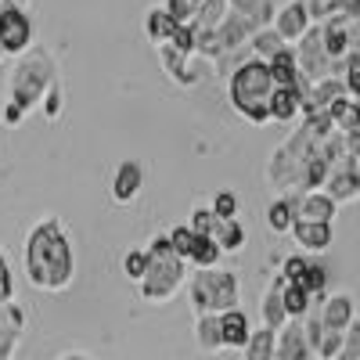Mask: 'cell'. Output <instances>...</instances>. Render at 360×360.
<instances>
[{"label": "cell", "instance_id": "obj_1", "mask_svg": "<svg viewBox=\"0 0 360 360\" xmlns=\"http://www.w3.org/2000/svg\"><path fill=\"white\" fill-rule=\"evenodd\" d=\"M25 278L40 292H65L76 278V256L58 217H44L25 238Z\"/></svg>", "mask_w": 360, "mask_h": 360}, {"label": "cell", "instance_id": "obj_2", "mask_svg": "<svg viewBox=\"0 0 360 360\" xmlns=\"http://www.w3.org/2000/svg\"><path fill=\"white\" fill-rule=\"evenodd\" d=\"M274 90H278V83H274V76H270V65L259 62V58L238 65L231 72V83H227L234 112L242 115L245 123H252V127H266L270 123L266 105H270V94H274Z\"/></svg>", "mask_w": 360, "mask_h": 360}, {"label": "cell", "instance_id": "obj_3", "mask_svg": "<svg viewBox=\"0 0 360 360\" xmlns=\"http://www.w3.org/2000/svg\"><path fill=\"white\" fill-rule=\"evenodd\" d=\"M54 83H58V62H54L51 47H44V44H33L25 54H18L11 65V76H8L11 101L22 105L25 112L37 108Z\"/></svg>", "mask_w": 360, "mask_h": 360}, {"label": "cell", "instance_id": "obj_4", "mask_svg": "<svg viewBox=\"0 0 360 360\" xmlns=\"http://www.w3.org/2000/svg\"><path fill=\"white\" fill-rule=\"evenodd\" d=\"M188 299L195 317L202 314H227L238 310V274L234 270H195V278L188 281Z\"/></svg>", "mask_w": 360, "mask_h": 360}, {"label": "cell", "instance_id": "obj_5", "mask_svg": "<svg viewBox=\"0 0 360 360\" xmlns=\"http://www.w3.org/2000/svg\"><path fill=\"white\" fill-rule=\"evenodd\" d=\"M184 281H188V259H180L173 249H166V252H152V266L137 281V288L144 303H169L184 288Z\"/></svg>", "mask_w": 360, "mask_h": 360}, {"label": "cell", "instance_id": "obj_6", "mask_svg": "<svg viewBox=\"0 0 360 360\" xmlns=\"http://www.w3.org/2000/svg\"><path fill=\"white\" fill-rule=\"evenodd\" d=\"M29 47H33V18L25 15V8L4 0L0 4V51L18 58Z\"/></svg>", "mask_w": 360, "mask_h": 360}, {"label": "cell", "instance_id": "obj_7", "mask_svg": "<svg viewBox=\"0 0 360 360\" xmlns=\"http://www.w3.org/2000/svg\"><path fill=\"white\" fill-rule=\"evenodd\" d=\"M144 188V166L137 159H123L112 173V202L115 205H130Z\"/></svg>", "mask_w": 360, "mask_h": 360}, {"label": "cell", "instance_id": "obj_8", "mask_svg": "<svg viewBox=\"0 0 360 360\" xmlns=\"http://www.w3.org/2000/svg\"><path fill=\"white\" fill-rule=\"evenodd\" d=\"M292 209H295V220H310V224H332L335 217V198L328 191H307V195H288Z\"/></svg>", "mask_w": 360, "mask_h": 360}, {"label": "cell", "instance_id": "obj_9", "mask_svg": "<svg viewBox=\"0 0 360 360\" xmlns=\"http://www.w3.org/2000/svg\"><path fill=\"white\" fill-rule=\"evenodd\" d=\"M274 33L285 44H299V40L310 33V11H307L303 0H295V4H288V8H281L274 15Z\"/></svg>", "mask_w": 360, "mask_h": 360}, {"label": "cell", "instance_id": "obj_10", "mask_svg": "<svg viewBox=\"0 0 360 360\" xmlns=\"http://www.w3.org/2000/svg\"><path fill=\"white\" fill-rule=\"evenodd\" d=\"M252 33H256L252 22L231 11V15L224 18V25L217 29V40H220V62H217V65H224V58H231L234 51H242V47L252 40Z\"/></svg>", "mask_w": 360, "mask_h": 360}, {"label": "cell", "instance_id": "obj_11", "mask_svg": "<svg viewBox=\"0 0 360 360\" xmlns=\"http://www.w3.org/2000/svg\"><path fill=\"white\" fill-rule=\"evenodd\" d=\"M191 58L188 51H180L176 44H162L159 47V65L166 69V76L176 83V86H195L198 83V72L191 69Z\"/></svg>", "mask_w": 360, "mask_h": 360}, {"label": "cell", "instance_id": "obj_12", "mask_svg": "<svg viewBox=\"0 0 360 360\" xmlns=\"http://www.w3.org/2000/svg\"><path fill=\"white\" fill-rule=\"evenodd\" d=\"M274 360H310V342H307V332H303V324H299V321H288L278 332Z\"/></svg>", "mask_w": 360, "mask_h": 360}, {"label": "cell", "instance_id": "obj_13", "mask_svg": "<svg viewBox=\"0 0 360 360\" xmlns=\"http://www.w3.org/2000/svg\"><path fill=\"white\" fill-rule=\"evenodd\" d=\"M285 278L278 274L274 281H270V288L263 292V328H270V332H281V328L288 324V314H285Z\"/></svg>", "mask_w": 360, "mask_h": 360}, {"label": "cell", "instance_id": "obj_14", "mask_svg": "<svg viewBox=\"0 0 360 360\" xmlns=\"http://www.w3.org/2000/svg\"><path fill=\"white\" fill-rule=\"evenodd\" d=\"M220 332H224V349H245L252 339V324H249L245 310L220 314Z\"/></svg>", "mask_w": 360, "mask_h": 360}, {"label": "cell", "instance_id": "obj_15", "mask_svg": "<svg viewBox=\"0 0 360 360\" xmlns=\"http://www.w3.org/2000/svg\"><path fill=\"white\" fill-rule=\"evenodd\" d=\"M292 238L299 242L303 252H324L332 245V224H310V220H295L292 224Z\"/></svg>", "mask_w": 360, "mask_h": 360}, {"label": "cell", "instance_id": "obj_16", "mask_svg": "<svg viewBox=\"0 0 360 360\" xmlns=\"http://www.w3.org/2000/svg\"><path fill=\"white\" fill-rule=\"evenodd\" d=\"M270 123H288V119H295L299 112H303V98H299L295 86H278L274 94H270Z\"/></svg>", "mask_w": 360, "mask_h": 360}, {"label": "cell", "instance_id": "obj_17", "mask_svg": "<svg viewBox=\"0 0 360 360\" xmlns=\"http://www.w3.org/2000/svg\"><path fill=\"white\" fill-rule=\"evenodd\" d=\"M324 328H332V332H346V328L353 324V299L349 295H332L324 299V307L317 310Z\"/></svg>", "mask_w": 360, "mask_h": 360}, {"label": "cell", "instance_id": "obj_18", "mask_svg": "<svg viewBox=\"0 0 360 360\" xmlns=\"http://www.w3.org/2000/svg\"><path fill=\"white\" fill-rule=\"evenodd\" d=\"M195 342H198L202 353H220V349H224L220 314H202V317H195Z\"/></svg>", "mask_w": 360, "mask_h": 360}, {"label": "cell", "instance_id": "obj_19", "mask_svg": "<svg viewBox=\"0 0 360 360\" xmlns=\"http://www.w3.org/2000/svg\"><path fill=\"white\" fill-rule=\"evenodd\" d=\"M227 15H231L227 0H202L191 25H195V33H198V37H205V33H217V29L224 25V18H227Z\"/></svg>", "mask_w": 360, "mask_h": 360}, {"label": "cell", "instance_id": "obj_20", "mask_svg": "<svg viewBox=\"0 0 360 360\" xmlns=\"http://www.w3.org/2000/svg\"><path fill=\"white\" fill-rule=\"evenodd\" d=\"M227 8L234 15H242L252 22V29H266V25H274V4L270 0H227Z\"/></svg>", "mask_w": 360, "mask_h": 360}, {"label": "cell", "instance_id": "obj_21", "mask_svg": "<svg viewBox=\"0 0 360 360\" xmlns=\"http://www.w3.org/2000/svg\"><path fill=\"white\" fill-rule=\"evenodd\" d=\"M328 119H332V127L339 134H356L360 130V101L342 94L332 108H328Z\"/></svg>", "mask_w": 360, "mask_h": 360}, {"label": "cell", "instance_id": "obj_22", "mask_svg": "<svg viewBox=\"0 0 360 360\" xmlns=\"http://www.w3.org/2000/svg\"><path fill=\"white\" fill-rule=\"evenodd\" d=\"M176 29H180V22H176V18H169L162 8H152V11L144 15V33H148V40H152L155 47L169 44Z\"/></svg>", "mask_w": 360, "mask_h": 360}, {"label": "cell", "instance_id": "obj_23", "mask_svg": "<svg viewBox=\"0 0 360 360\" xmlns=\"http://www.w3.org/2000/svg\"><path fill=\"white\" fill-rule=\"evenodd\" d=\"M270 76H274V83L278 86H295L299 83V65H295V51H288V47H281L274 58H270Z\"/></svg>", "mask_w": 360, "mask_h": 360}, {"label": "cell", "instance_id": "obj_24", "mask_svg": "<svg viewBox=\"0 0 360 360\" xmlns=\"http://www.w3.org/2000/svg\"><path fill=\"white\" fill-rule=\"evenodd\" d=\"M242 353H245V360H274V353H278V332H270V328H256L249 346Z\"/></svg>", "mask_w": 360, "mask_h": 360}, {"label": "cell", "instance_id": "obj_25", "mask_svg": "<svg viewBox=\"0 0 360 360\" xmlns=\"http://www.w3.org/2000/svg\"><path fill=\"white\" fill-rule=\"evenodd\" d=\"M292 224H295V209H292V198L288 195H281V198H274V202L266 205V227L274 231V234L292 231Z\"/></svg>", "mask_w": 360, "mask_h": 360}, {"label": "cell", "instance_id": "obj_26", "mask_svg": "<svg viewBox=\"0 0 360 360\" xmlns=\"http://www.w3.org/2000/svg\"><path fill=\"white\" fill-rule=\"evenodd\" d=\"M285 314H288V321H303L307 314H310V307H314V299H310V292L303 288V285H288L285 281Z\"/></svg>", "mask_w": 360, "mask_h": 360}, {"label": "cell", "instance_id": "obj_27", "mask_svg": "<svg viewBox=\"0 0 360 360\" xmlns=\"http://www.w3.org/2000/svg\"><path fill=\"white\" fill-rule=\"evenodd\" d=\"M213 238H217L220 252H238V249L245 245V227L238 224V217L234 220H220L217 231H213Z\"/></svg>", "mask_w": 360, "mask_h": 360}, {"label": "cell", "instance_id": "obj_28", "mask_svg": "<svg viewBox=\"0 0 360 360\" xmlns=\"http://www.w3.org/2000/svg\"><path fill=\"white\" fill-rule=\"evenodd\" d=\"M220 245H217V238H195V249L188 256V263H195V270H213L220 263Z\"/></svg>", "mask_w": 360, "mask_h": 360}, {"label": "cell", "instance_id": "obj_29", "mask_svg": "<svg viewBox=\"0 0 360 360\" xmlns=\"http://www.w3.org/2000/svg\"><path fill=\"white\" fill-rule=\"evenodd\" d=\"M252 54L259 58V62H270V58H274L281 47H285V40L274 33V25H266V29H256V33H252Z\"/></svg>", "mask_w": 360, "mask_h": 360}, {"label": "cell", "instance_id": "obj_30", "mask_svg": "<svg viewBox=\"0 0 360 360\" xmlns=\"http://www.w3.org/2000/svg\"><path fill=\"white\" fill-rule=\"evenodd\" d=\"M148 266H152V252H148V245H144V249H130V252L123 256V274H127L130 281H141V278L148 274Z\"/></svg>", "mask_w": 360, "mask_h": 360}, {"label": "cell", "instance_id": "obj_31", "mask_svg": "<svg viewBox=\"0 0 360 360\" xmlns=\"http://www.w3.org/2000/svg\"><path fill=\"white\" fill-rule=\"evenodd\" d=\"M217 224H220V217L213 213L209 205H198L195 213H191V220H188V227L198 234V238H213V231H217Z\"/></svg>", "mask_w": 360, "mask_h": 360}, {"label": "cell", "instance_id": "obj_32", "mask_svg": "<svg viewBox=\"0 0 360 360\" xmlns=\"http://www.w3.org/2000/svg\"><path fill=\"white\" fill-rule=\"evenodd\" d=\"M195 231L188 227V224H176L173 231H169V245H173V252L180 256V259H188L191 256V249H195Z\"/></svg>", "mask_w": 360, "mask_h": 360}, {"label": "cell", "instance_id": "obj_33", "mask_svg": "<svg viewBox=\"0 0 360 360\" xmlns=\"http://www.w3.org/2000/svg\"><path fill=\"white\" fill-rule=\"evenodd\" d=\"M159 8H162L169 18H176L180 25H191V22H195V11H198L195 0H162Z\"/></svg>", "mask_w": 360, "mask_h": 360}, {"label": "cell", "instance_id": "obj_34", "mask_svg": "<svg viewBox=\"0 0 360 360\" xmlns=\"http://www.w3.org/2000/svg\"><path fill=\"white\" fill-rule=\"evenodd\" d=\"M209 209H213L220 220H234V217H238V195L224 188V191L213 195V205H209Z\"/></svg>", "mask_w": 360, "mask_h": 360}, {"label": "cell", "instance_id": "obj_35", "mask_svg": "<svg viewBox=\"0 0 360 360\" xmlns=\"http://www.w3.org/2000/svg\"><path fill=\"white\" fill-rule=\"evenodd\" d=\"M307 270H310V259L307 256H288L285 263H281V278L288 281V285H299L307 278Z\"/></svg>", "mask_w": 360, "mask_h": 360}, {"label": "cell", "instance_id": "obj_36", "mask_svg": "<svg viewBox=\"0 0 360 360\" xmlns=\"http://www.w3.org/2000/svg\"><path fill=\"white\" fill-rule=\"evenodd\" d=\"M307 292H310V299H321L324 295V285H328V270L324 266H317V263H310V270H307V278L299 281Z\"/></svg>", "mask_w": 360, "mask_h": 360}, {"label": "cell", "instance_id": "obj_37", "mask_svg": "<svg viewBox=\"0 0 360 360\" xmlns=\"http://www.w3.org/2000/svg\"><path fill=\"white\" fill-rule=\"evenodd\" d=\"M339 360H360V324H356V321L346 328V335H342V353H339Z\"/></svg>", "mask_w": 360, "mask_h": 360}, {"label": "cell", "instance_id": "obj_38", "mask_svg": "<svg viewBox=\"0 0 360 360\" xmlns=\"http://www.w3.org/2000/svg\"><path fill=\"white\" fill-rule=\"evenodd\" d=\"M62 108H65V90H62V83H54L47 90V98H44V115L47 119H58V115H62Z\"/></svg>", "mask_w": 360, "mask_h": 360}, {"label": "cell", "instance_id": "obj_39", "mask_svg": "<svg viewBox=\"0 0 360 360\" xmlns=\"http://www.w3.org/2000/svg\"><path fill=\"white\" fill-rule=\"evenodd\" d=\"M15 295V281H11V266H8V256L0 249V303H11Z\"/></svg>", "mask_w": 360, "mask_h": 360}, {"label": "cell", "instance_id": "obj_40", "mask_svg": "<svg viewBox=\"0 0 360 360\" xmlns=\"http://www.w3.org/2000/svg\"><path fill=\"white\" fill-rule=\"evenodd\" d=\"M22 119H25V108L15 105V101H8V105H4V123H8V127H18Z\"/></svg>", "mask_w": 360, "mask_h": 360}, {"label": "cell", "instance_id": "obj_41", "mask_svg": "<svg viewBox=\"0 0 360 360\" xmlns=\"http://www.w3.org/2000/svg\"><path fill=\"white\" fill-rule=\"evenodd\" d=\"M342 11L353 15V18H360V0H342Z\"/></svg>", "mask_w": 360, "mask_h": 360}, {"label": "cell", "instance_id": "obj_42", "mask_svg": "<svg viewBox=\"0 0 360 360\" xmlns=\"http://www.w3.org/2000/svg\"><path fill=\"white\" fill-rule=\"evenodd\" d=\"M11 4H18V8H25V0H11Z\"/></svg>", "mask_w": 360, "mask_h": 360}, {"label": "cell", "instance_id": "obj_43", "mask_svg": "<svg viewBox=\"0 0 360 360\" xmlns=\"http://www.w3.org/2000/svg\"><path fill=\"white\" fill-rule=\"evenodd\" d=\"M0 123H4V105H0Z\"/></svg>", "mask_w": 360, "mask_h": 360}]
</instances>
